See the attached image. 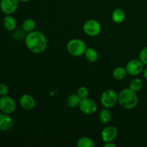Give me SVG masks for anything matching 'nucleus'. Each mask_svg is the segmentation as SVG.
Returning a JSON list of instances; mask_svg holds the SVG:
<instances>
[{"mask_svg":"<svg viewBox=\"0 0 147 147\" xmlns=\"http://www.w3.org/2000/svg\"><path fill=\"white\" fill-rule=\"evenodd\" d=\"M84 55L86 60L90 63H95L98 59V53L97 50L92 47H88V48L87 47Z\"/></svg>","mask_w":147,"mask_h":147,"instance_id":"16","label":"nucleus"},{"mask_svg":"<svg viewBox=\"0 0 147 147\" xmlns=\"http://www.w3.org/2000/svg\"><path fill=\"white\" fill-rule=\"evenodd\" d=\"M78 107L82 113L86 115L93 114L94 113H96L98 109L96 102L88 97L81 99Z\"/></svg>","mask_w":147,"mask_h":147,"instance_id":"8","label":"nucleus"},{"mask_svg":"<svg viewBox=\"0 0 147 147\" xmlns=\"http://www.w3.org/2000/svg\"><path fill=\"white\" fill-rule=\"evenodd\" d=\"M100 101L104 108L111 109L118 103V93L113 89H107L102 93Z\"/></svg>","mask_w":147,"mask_h":147,"instance_id":"4","label":"nucleus"},{"mask_svg":"<svg viewBox=\"0 0 147 147\" xmlns=\"http://www.w3.org/2000/svg\"><path fill=\"white\" fill-rule=\"evenodd\" d=\"M20 1H22V2H28V1H30L31 0H19Z\"/></svg>","mask_w":147,"mask_h":147,"instance_id":"27","label":"nucleus"},{"mask_svg":"<svg viewBox=\"0 0 147 147\" xmlns=\"http://www.w3.org/2000/svg\"><path fill=\"white\" fill-rule=\"evenodd\" d=\"M139 102L136 92L129 88H123L118 94V103L123 109L131 110L136 107Z\"/></svg>","mask_w":147,"mask_h":147,"instance_id":"2","label":"nucleus"},{"mask_svg":"<svg viewBox=\"0 0 147 147\" xmlns=\"http://www.w3.org/2000/svg\"><path fill=\"white\" fill-rule=\"evenodd\" d=\"M0 113H1V111H0Z\"/></svg>","mask_w":147,"mask_h":147,"instance_id":"28","label":"nucleus"},{"mask_svg":"<svg viewBox=\"0 0 147 147\" xmlns=\"http://www.w3.org/2000/svg\"><path fill=\"white\" fill-rule=\"evenodd\" d=\"M0 131H1V130H0Z\"/></svg>","mask_w":147,"mask_h":147,"instance_id":"29","label":"nucleus"},{"mask_svg":"<svg viewBox=\"0 0 147 147\" xmlns=\"http://www.w3.org/2000/svg\"><path fill=\"white\" fill-rule=\"evenodd\" d=\"M67 50L74 57H80L85 54L87 46L83 40L80 39H72L67 42Z\"/></svg>","mask_w":147,"mask_h":147,"instance_id":"3","label":"nucleus"},{"mask_svg":"<svg viewBox=\"0 0 147 147\" xmlns=\"http://www.w3.org/2000/svg\"><path fill=\"white\" fill-rule=\"evenodd\" d=\"M144 65L139 59H133L129 60L126 65L128 74L132 76H136L143 73Z\"/></svg>","mask_w":147,"mask_h":147,"instance_id":"7","label":"nucleus"},{"mask_svg":"<svg viewBox=\"0 0 147 147\" xmlns=\"http://www.w3.org/2000/svg\"><path fill=\"white\" fill-rule=\"evenodd\" d=\"M17 109V103L13 98L9 96L0 97V111L1 113L11 114Z\"/></svg>","mask_w":147,"mask_h":147,"instance_id":"5","label":"nucleus"},{"mask_svg":"<svg viewBox=\"0 0 147 147\" xmlns=\"http://www.w3.org/2000/svg\"><path fill=\"white\" fill-rule=\"evenodd\" d=\"M111 18L115 23L120 24L123 22L126 19V13L121 8H116L112 12Z\"/></svg>","mask_w":147,"mask_h":147,"instance_id":"14","label":"nucleus"},{"mask_svg":"<svg viewBox=\"0 0 147 147\" xmlns=\"http://www.w3.org/2000/svg\"><path fill=\"white\" fill-rule=\"evenodd\" d=\"M104 147H116L117 145L115 144L113 142H105V144H103Z\"/></svg>","mask_w":147,"mask_h":147,"instance_id":"25","label":"nucleus"},{"mask_svg":"<svg viewBox=\"0 0 147 147\" xmlns=\"http://www.w3.org/2000/svg\"><path fill=\"white\" fill-rule=\"evenodd\" d=\"M25 45L28 50L35 54H40L45 51L47 47L46 36L40 31L30 32L24 37Z\"/></svg>","mask_w":147,"mask_h":147,"instance_id":"1","label":"nucleus"},{"mask_svg":"<svg viewBox=\"0 0 147 147\" xmlns=\"http://www.w3.org/2000/svg\"><path fill=\"white\" fill-rule=\"evenodd\" d=\"M14 126V121L9 114L0 113V130L7 131L10 130Z\"/></svg>","mask_w":147,"mask_h":147,"instance_id":"12","label":"nucleus"},{"mask_svg":"<svg viewBox=\"0 0 147 147\" xmlns=\"http://www.w3.org/2000/svg\"><path fill=\"white\" fill-rule=\"evenodd\" d=\"M83 29L87 35L95 37L100 34L101 31V26L97 20L90 19L86 21V22L83 24Z\"/></svg>","mask_w":147,"mask_h":147,"instance_id":"6","label":"nucleus"},{"mask_svg":"<svg viewBox=\"0 0 147 147\" xmlns=\"http://www.w3.org/2000/svg\"><path fill=\"white\" fill-rule=\"evenodd\" d=\"M128 75L127 71H126V67H122V66H119L116 67L113 71V76L116 80H123L126 76Z\"/></svg>","mask_w":147,"mask_h":147,"instance_id":"17","label":"nucleus"},{"mask_svg":"<svg viewBox=\"0 0 147 147\" xmlns=\"http://www.w3.org/2000/svg\"><path fill=\"white\" fill-rule=\"evenodd\" d=\"M36 27V22L33 19H27L22 23L23 31L25 32H30L34 31Z\"/></svg>","mask_w":147,"mask_h":147,"instance_id":"19","label":"nucleus"},{"mask_svg":"<svg viewBox=\"0 0 147 147\" xmlns=\"http://www.w3.org/2000/svg\"><path fill=\"white\" fill-rule=\"evenodd\" d=\"M76 144L78 147H94L96 146L94 141L91 138L87 137V136L80 138L77 141Z\"/></svg>","mask_w":147,"mask_h":147,"instance_id":"18","label":"nucleus"},{"mask_svg":"<svg viewBox=\"0 0 147 147\" xmlns=\"http://www.w3.org/2000/svg\"><path fill=\"white\" fill-rule=\"evenodd\" d=\"M139 60L144 63V65H147V47L141 50L139 53Z\"/></svg>","mask_w":147,"mask_h":147,"instance_id":"23","label":"nucleus"},{"mask_svg":"<svg viewBox=\"0 0 147 147\" xmlns=\"http://www.w3.org/2000/svg\"><path fill=\"white\" fill-rule=\"evenodd\" d=\"M80 100H81V98L78 96L77 93L76 94H71L70 96H69L68 98H67V104L69 107L73 109V108H76L79 106Z\"/></svg>","mask_w":147,"mask_h":147,"instance_id":"21","label":"nucleus"},{"mask_svg":"<svg viewBox=\"0 0 147 147\" xmlns=\"http://www.w3.org/2000/svg\"><path fill=\"white\" fill-rule=\"evenodd\" d=\"M101 139L104 142H113L118 136V129L112 125L103 128L101 131Z\"/></svg>","mask_w":147,"mask_h":147,"instance_id":"10","label":"nucleus"},{"mask_svg":"<svg viewBox=\"0 0 147 147\" xmlns=\"http://www.w3.org/2000/svg\"><path fill=\"white\" fill-rule=\"evenodd\" d=\"M19 103L22 109L27 111L32 110L36 106L35 99L30 94H23L20 98Z\"/></svg>","mask_w":147,"mask_h":147,"instance_id":"11","label":"nucleus"},{"mask_svg":"<svg viewBox=\"0 0 147 147\" xmlns=\"http://www.w3.org/2000/svg\"><path fill=\"white\" fill-rule=\"evenodd\" d=\"M111 113L109 109H107V108L102 109L99 113L98 119L102 123L107 124V123H110V121H111Z\"/></svg>","mask_w":147,"mask_h":147,"instance_id":"15","label":"nucleus"},{"mask_svg":"<svg viewBox=\"0 0 147 147\" xmlns=\"http://www.w3.org/2000/svg\"><path fill=\"white\" fill-rule=\"evenodd\" d=\"M143 88V81L140 78H134L129 83V88L135 92H139Z\"/></svg>","mask_w":147,"mask_h":147,"instance_id":"20","label":"nucleus"},{"mask_svg":"<svg viewBox=\"0 0 147 147\" xmlns=\"http://www.w3.org/2000/svg\"><path fill=\"white\" fill-rule=\"evenodd\" d=\"M9 93V88L5 83H0V96H7Z\"/></svg>","mask_w":147,"mask_h":147,"instance_id":"24","label":"nucleus"},{"mask_svg":"<svg viewBox=\"0 0 147 147\" xmlns=\"http://www.w3.org/2000/svg\"><path fill=\"white\" fill-rule=\"evenodd\" d=\"M3 26L7 31H14L17 27V21L11 14H7L3 20Z\"/></svg>","mask_w":147,"mask_h":147,"instance_id":"13","label":"nucleus"},{"mask_svg":"<svg viewBox=\"0 0 147 147\" xmlns=\"http://www.w3.org/2000/svg\"><path fill=\"white\" fill-rule=\"evenodd\" d=\"M77 94L81 99L88 98L89 96V91L88 88L85 86H81L77 90Z\"/></svg>","mask_w":147,"mask_h":147,"instance_id":"22","label":"nucleus"},{"mask_svg":"<svg viewBox=\"0 0 147 147\" xmlns=\"http://www.w3.org/2000/svg\"><path fill=\"white\" fill-rule=\"evenodd\" d=\"M143 75H144V78L146 79V80H147V67L144 69V70Z\"/></svg>","mask_w":147,"mask_h":147,"instance_id":"26","label":"nucleus"},{"mask_svg":"<svg viewBox=\"0 0 147 147\" xmlns=\"http://www.w3.org/2000/svg\"><path fill=\"white\" fill-rule=\"evenodd\" d=\"M19 1V0H1L0 10L5 14H13L18 9Z\"/></svg>","mask_w":147,"mask_h":147,"instance_id":"9","label":"nucleus"}]
</instances>
